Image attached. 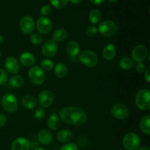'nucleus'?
Returning a JSON list of instances; mask_svg holds the SVG:
<instances>
[{
	"instance_id": "obj_1",
	"label": "nucleus",
	"mask_w": 150,
	"mask_h": 150,
	"mask_svg": "<svg viewBox=\"0 0 150 150\" xmlns=\"http://www.w3.org/2000/svg\"><path fill=\"white\" fill-rule=\"evenodd\" d=\"M60 120L65 124L70 125L81 126L84 125L87 121V114L79 107H64L59 111Z\"/></svg>"
},
{
	"instance_id": "obj_2",
	"label": "nucleus",
	"mask_w": 150,
	"mask_h": 150,
	"mask_svg": "<svg viewBox=\"0 0 150 150\" xmlns=\"http://www.w3.org/2000/svg\"><path fill=\"white\" fill-rule=\"evenodd\" d=\"M79 59L83 66L86 67H94L98 64V55L90 50H84L79 55Z\"/></svg>"
},
{
	"instance_id": "obj_3",
	"label": "nucleus",
	"mask_w": 150,
	"mask_h": 150,
	"mask_svg": "<svg viewBox=\"0 0 150 150\" xmlns=\"http://www.w3.org/2000/svg\"><path fill=\"white\" fill-rule=\"evenodd\" d=\"M136 105L142 111H148L150 108V92L146 89L139 90L136 95Z\"/></svg>"
},
{
	"instance_id": "obj_4",
	"label": "nucleus",
	"mask_w": 150,
	"mask_h": 150,
	"mask_svg": "<svg viewBox=\"0 0 150 150\" xmlns=\"http://www.w3.org/2000/svg\"><path fill=\"white\" fill-rule=\"evenodd\" d=\"M98 30L102 36L105 37V38H111L116 35L118 30V26L117 23L113 21H104L100 23Z\"/></svg>"
},
{
	"instance_id": "obj_5",
	"label": "nucleus",
	"mask_w": 150,
	"mask_h": 150,
	"mask_svg": "<svg viewBox=\"0 0 150 150\" xmlns=\"http://www.w3.org/2000/svg\"><path fill=\"white\" fill-rule=\"evenodd\" d=\"M28 78L33 84L41 85L45 80V72L39 66H32L28 72Z\"/></svg>"
},
{
	"instance_id": "obj_6",
	"label": "nucleus",
	"mask_w": 150,
	"mask_h": 150,
	"mask_svg": "<svg viewBox=\"0 0 150 150\" xmlns=\"http://www.w3.org/2000/svg\"><path fill=\"white\" fill-rule=\"evenodd\" d=\"M1 104L2 108L9 113L16 112L18 105L16 97L10 93H7L3 95L1 100Z\"/></svg>"
},
{
	"instance_id": "obj_7",
	"label": "nucleus",
	"mask_w": 150,
	"mask_h": 150,
	"mask_svg": "<svg viewBox=\"0 0 150 150\" xmlns=\"http://www.w3.org/2000/svg\"><path fill=\"white\" fill-rule=\"evenodd\" d=\"M122 144L127 150H137L141 144L140 137L136 133L130 132L124 136Z\"/></svg>"
},
{
	"instance_id": "obj_8",
	"label": "nucleus",
	"mask_w": 150,
	"mask_h": 150,
	"mask_svg": "<svg viewBox=\"0 0 150 150\" xmlns=\"http://www.w3.org/2000/svg\"><path fill=\"white\" fill-rule=\"evenodd\" d=\"M19 28L25 35L32 34L35 28V22L33 18L29 16H26L22 18L19 23Z\"/></svg>"
},
{
	"instance_id": "obj_9",
	"label": "nucleus",
	"mask_w": 150,
	"mask_h": 150,
	"mask_svg": "<svg viewBox=\"0 0 150 150\" xmlns=\"http://www.w3.org/2000/svg\"><path fill=\"white\" fill-rule=\"evenodd\" d=\"M111 114L117 120H126L129 117L128 108L122 103H116L111 108Z\"/></svg>"
},
{
	"instance_id": "obj_10",
	"label": "nucleus",
	"mask_w": 150,
	"mask_h": 150,
	"mask_svg": "<svg viewBox=\"0 0 150 150\" xmlns=\"http://www.w3.org/2000/svg\"><path fill=\"white\" fill-rule=\"evenodd\" d=\"M35 26L39 34L47 35L52 29V22L48 18L42 16L38 19Z\"/></svg>"
},
{
	"instance_id": "obj_11",
	"label": "nucleus",
	"mask_w": 150,
	"mask_h": 150,
	"mask_svg": "<svg viewBox=\"0 0 150 150\" xmlns=\"http://www.w3.org/2000/svg\"><path fill=\"white\" fill-rule=\"evenodd\" d=\"M148 49L144 45H138L133 48L131 51L132 59L136 62H142L146 59L148 55Z\"/></svg>"
},
{
	"instance_id": "obj_12",
	"label": "nucleus",
	"mask_w": 150,
	"mask_h": 150,
	"mask_svg": "<svg viewBox=\"0 0 150 150\" xmlns=\"http://www.w3.org/2000/svg\"><path fill=\"white\" fill-rule=\"evenodd\" d=\"M54 96L50 90H43L38 97V103L41 108H48L54 102Z\"/></svg>"
},
{
	"instance_id": "obj_13",
	"label": "nucleus",
	"mask_w": 150,
	"mask_h": 150,
	"mask_svg": "<svg viewBox=\"0 0 150 150\" xmlns=\"http://www.w3.org/2000/svg\"><path fill=\"white\" fill-rule=\"evenodd\" d=\"M57 51H58V45L53 40H47L43 44L42 49H41L42 55L45 56V57H48V58L55 56L57 53Z\"/></svg>"
},
{
	"instance_id": "obj_14",
	"label": "nucleus",
	"mask_w": 150,
	"mask_h": 150,
	"mask_svg": "<svg viewBox=\"0 0 150 150\" xmlns=\"http://www.w3.org/2000/svg\"><path fill=\"white\" fill-rule=\"evenodd\" d=\"M4 68L7 73L16 75L20 70V64L14 57H8L4 60Z\"/></svg>"
},
{
	"instance_id": "obj_15",
	"label": "nucleus",
	"mask_w": 150,
	"mask_h": 150,
	"mask_svg": "<svg viewBox=\"0 0 150 150\" xmlns=\"http://www.w3.org/2000/svg\"><path fill=\"white\" fill-rule=\"evenodd\" d=\"M30 142L26 138L20 137L15 139L11 145L12 150H29Z\"/></svg>"
},
{
	"instance_id": "obj_16",
	"label": "nucleus",
	"mask_w": 150,
	"mask_h": 150,
	"mask_svg": "<svg viewBox=\"0 0 150 150\" xmlns=\"http://www.w3.org/2000/svg\"><path fill=\"white\" fill-rule=\"evenodd\" d=\"M19 62L24 67H32L35 63V56L31 54L30 52L25 51L19 56Z\"/></svg>"
},
{
	"instance_id": "obj_17",
	"label": "nucleus",
	"mask_w": 150,
	"mask_h": 150,
	"mask_svg": "<svg viewBox=\"0 0 150 150\" xmlns=\"http://www.w3.org/2000/svg\"><path fill=\"white\" fill-rule=\"evenodd\" d=\"M38 139L42 145H49L53 141L52 133L46 129H42L38 132Z\"/></svg>"
},
{
	"instance_id": "obj_18",
	"label": "nucleus",
	"mask_w": 150,
	"mask_h": 150,
	"mask_svg": "<svg viewBox=\"0 0 150 150\" xmlns=\"http://www.w3.org/2000/svg\"><path fill=\"white\" fill-rule=\"evenodd\" d=\"M103 58L107 61H111L115 58L117 55V48L112 43H108L103 48L102 51Z\"/></svg>"
},
{
	"instance_id": "obj_19",
	"label": "nucleus",
	"mask_w": 150,
	"mask_h": 150,
	"mask_svg": "<svg viewBox=\"0 0 150 150\" xmlns=\"http://www.w3.org/2000/svg\"><path fill=\"white\" fill-rule=\"evenodd\" d=\"M80 45L76 41L71 40L66 45V51L71 58L75 59L80 54Z\"/></svg>"
},
{
	"instance_id": "obj_20",
	"label": "nucleus",
	"mask_w": 150,
	"mask_h": 150,
	"mask_svg": "<svg viewBox=\"0 0 150 150\" xmlns=\"http://www.w3.org/2000/svg\"><path fill=\"white\" fill-rule=\"evenodd\" d=\"M73 136L71 131L66 129H62L60 130L57 134V139L60 143L67 144L73 139Z\"/></svg>"
},
{
	"instance_id": "obj_21",
	"label": "nucleus",
	"mask_w": 150,
	"mask_h": 150,
	"mask_svg": "<svg viewBox=\"0 0 150 150\" xmlns=\"http://www.w3.org/2000/svg\"><path fill=\"white\" fill-rule=\"evenodd\" d=\"M54 74L57 78L63 79L68 73V68L67 65L63 62H58L54 67Z\"/></svg>"
},
{
	"instance_id": "obj_22",
	"label": "nucleus",
	"mask_w": 150,
	"mask_h": 150,
	"mask_svg": "<svg viewBox=\"0 0 150 150\" xmlns=\"http://www.w3.org/2000/svg\"><path fill=\"white\" fill-rule=\"evenodd\" d=\"M61 125V120L57 114H52L47 120V126L51 130H57Z\"/></svg>"
},
{
	"instance_id": "obj_23",
	"label": "nucleus",
	"mask_w": 150,
	"mask_h": 150,
	"mask_svg": "<svg viewBox=\"0 0 150 150\" xmlns=\"http://www.w3.org/2000/svg\"><path fill=\"white\" fill-rule=\"evenodd\" d=\"M68 34L67 32L63 28H59L56 29L52 35V40L57 42H62L67 38Z\"/></svg>"
},
{
	"instance_id": "obj_24",
	"label": "nucleus",
	"mask_w": 150,
	"mask_h": 150,
	"mask_svg": "<svg viewBox=\"0 0 150 150\" xmlns=\"http://www.w3.org/2000/svg\"><path fill=\"white\" fill-rule=\"evenodd\" d=\"M22 105L25 108L29 110H32L36 107L38 102L37 100L35 99V97L31 96V95H26L22 99Z\"/></svg>"
},
{
	"instance_id": "obj_25",
	"label": "nucleus",
	"mask_w": 150,
	"mask_h": 150,
	"mask_svg": "<svg viewBox=\"0 0 150 150\" xmlns=\"http://www.w3.org/2000/svg\"><path fill=\"white\" fill-rule=\"evenodd\" d=\"M139 126L142 133L147 136L150 135V115H146L142 117L140 120Z\"/></svg>"
},
{
	"instance_id": "obj_26",
	"label": "nucleus",
	"mask_w": 150,
	"mask_h": 150,
	"mask_svg": "<svg viewBox=\"0 0 150 150\" xmlns=\"http://www.w3.org/2000/svg\"><path fill=\"white\" fill-rule=\"evenodd\" d=\"M134 65V62L131 58L127 57H124L121 58L119 61V66L124 70H129Z\"/></svg>"
},
{
	"instance_id": "obj_27",
	"label": "nucleus",
	"mask_w": 150,
	"mask_h": 150,
	"mask_svg": "<svg viewBox=\"0 0 150 150\" xmlns=\"http://www.w3.org/2000/svg\"><path fill=\"white\" fill-rule=\"evenodd\" d=\"M102 18L101 12L98 9H92L89 13V20L92 24H98L100 23Z\"/></svg>"
},
{
	"instance_id": "obj_28",
	"label": "nucleus",
	"mask_w": 150,
	"mask_h": 150,
	"mask_svg": "<svg viewBox=\"0 0 150 150\" xmlns=\"http://www.w3.org/2000/svg\"><path fill=\"white\" fill-rule=\"evenodd\" d=\"M9 83L13 87L18 89V88H21L24 85V79L21 76L15 75L10 78Z\"/></svg>"
},
{
	"instance_id": "obj_29",
	"label": "nucleus",
	"mask_w": 150,
	"mask_h": 150,
	"mask_svg": "<svg viewBox=\"0 0 150 150\" xmlns=\"http://www.w3.org/2000/svg\"><path fill=\"white\" fill-rule=\"evenodd\" d=\"M40 65L41 69H42L43 71H51V70L54 69V63L50 59H44L40 63Z\"/></svg>"
},
{
	"instance_id": "obj_30",
	"label": "nucleus",
	"mask_w": 150,
	"mask_h": 150,
	"mask_svg": "<svg viewBox=\"0 0 150 150\" xmlns=\"http://www.w3.org/2000/svg\"><path fill=\"white\" fill-rule=\"evenodd\" d=\"M51 5L56 9L62 10L67 6L69 0H49Z\"/></svg>"
},
{
	"instance_id": "obj_31",
	"label": "nucleus",
	"mask_w": 150,
	"mask_h": 150,
	"mask_svg": "<svg viewBox=\"0 0 150 150\" xmlns=\"http://www.w3.org/2000/svg\"><path fill=\"white\" fill-rule=\"evenodd\" d=\"M42 37L40 34L38 33H34L31 34L30 35V41L33 45H39L42 42Z\"/></svg>"
},
{
	"instance_id": "obj_32",
	"label": "nucleus",
	"mask_w": 150,
	"mask_h": 150,
	"mask_svg": "<svg viewBox=\"0 0 150 150\" xmlns=\"http://www.w3.org/2000/svg\"><path fill=\"white\" fill-rule=\"evenodd\" d=\"M98 28L95 26H89L85 30V33H86V36L89 37V38H94L98 34Z\"/></svg>"
},
{
	"instance_id": "obj_33",
	"label": "nucleus",
	"mask_w": 150,
	"mask_h": 150,
	"mask_svg": "<svg viewBox=\"0 0 150 150\" xmlns=\"http://www.w3.org/2000/svg\"><path fill=\"white\" fill-rule=\"evenodd\" d=\"M8 81V75L2 68H0V86L5 84Z\"/></svg>"
},
{
	"instance_id": "obj_34",
	"label": "nucleus",
	"mask_w": 150,
	"mask_h": 150,
	"mask_svg": "<svg viewBox=\"0 0 150 150\" xmlns=\"http://www.w3.org/2000/svg\"><path fill=\"white\" fill-rule=\"evenodd\" d=\"M45 117V111L42 108H37L35 111V117L38 120H42Z\"/></svg>"
},
{
	"instance_id": "obj_35",
	"label": "nucleus",
	"mask_w": 150,
	"mask_h": 150,
	"mask_svg": "<svg viewBox=\"0 0 150 150\" xmlns=\"http://www.w3.org/2000/svg\"><path fill=\"white\" fill-rule=\"evenodd\" d=\"M59 150H79V148L76 144L67 143L63 145Z\"/></svg>"
},
{
	"instance_id": "obj_36",
	"label": "nucleus",
	"mask_w": 150,
	"mask_h": 150,
	"mask_svg": "<svg viewBox=\"0 0 150 150\" xmlns=\"http://www.w3.org/2000/svg\"><path fill=\"white\" fill-rule=\"evenodd\" d=\"M51 13V7L49 5H44L42 6V8L40 10V14L41 16L46 17L48 16L50 13Z\"/></svg>"
},
{
	"instance_id": "obj_37",
	"label": "nucleus",
	"mask_w": 150,
	"mask_h": 150,
	"mask_svg": "<svg viewBox=\"0 0 150 150\" xmlns=\"http://www.w3.org/2000/svg\"><path fill=\"white\" fill-rule=\"evenodd\" d=\"M136 70L139 73H144L145 71V70H146L145 64L142 62H138L136 66Z\"/></svg>"
},
{
	"instance_id": "obj_38",
	"label": "nucleus",
	"mask_w": 150,
	"mask_h": 150,
	"mask_svg": "<svg viewBox=\"0 0 150 150\" xmlns=\"http://www.w3.org/2000/svg\"><path fill=\"white\" fill-rule=\"evenodd\" d=\"M7 122V118L6 116L3 114H0V128L4 127Z\"/></svg>"
},
{
	"instance_id": "obj_39",
	"label": "nucleus",
	"mask_w": 150,
	"mask_h": 150,
	"mask_svg": "<svg viewBox=\"0 0 150 150\" xmlns=\"http://www.w3.org/2000/svg\"><path fill=\"white\" fill-rule=\"evenodd\" d=\"M149 70H150V67H148L144 71V79H145V80H146V81L147 82V83H149V82H150Z\"/></svg>"
},
{
	"instance_id": "obj_40",
	"label": "nucleus",
	"mask_w": 150,
	"mask_h": 150,
	"mask_svg": "<svg viewBox=\"0 0 150 150\" xmlns=\"http://www.w3.org/2000/svg\"><path fill=\"white\" fill-rule=\"evenodd\" d=\"M105 0H90L91 2L95 5H100V4H103Z\"/></svg>"
},
{
	"instance_id": "obj_41",
	"label": "nucleus",
	"mask_w": 150,
	"mask_h": 150,
	"mask_svg": "<svg viewBox=\"0 0 150 150\" xmlns=\"http://www.w3.org/2000/svg\"><path fill=\"white\" fill-rule=\"evenodd\" d=\"M69 1H70V2L73 4H79L81 2L82 0H69Z\"/></svg>"
},
{
	"instance_id": "obj_42",
	"label": "nucleus",
	"mask_w": 150,
	"mask_h": 150,
	"mask_svg": "<svg viewBox=\"0 0 150 150\" xmlns=\"http://www.w3.org/2000/svg\"><path fill=\"white\" fill-rule=\"evenodd\" d=\"M137 150H150L148 146H142V147H139Z\"/></svg>"
},
{
	"instance_id": "obj_43",
	"label": "nucleus",
	"mask_w": 150,
	"mask_h": 150,
	"mask_svg": "<svg viewBox=\"0 0 150 150\" xmlns=\"http://www.w3.org/2000/svg\"><path fill=\"white\" fill-rule=\"evenodd\" d=\"M3 42H4V38L1 35H0V45H2Z\"/></svg>"
},
{
	"instance_id": "obj_44",
	"label": "nucleus",
	"mask_w": 150,
	"mask_h": 150,
	"mask_svg": "<svg viewBox=\"0 0 150 150\" xmlns=\"http://www.w3.org/2000/svg\"><path fill=\"white\" fill-rule=\"evenodd\" d=\"M108 1H109V2L113 3V4H114V3H116V2H117V1H118V0H108Z\"/></svg>"
},
{
	"instance_id": "obj_45",
	"label": "nucleus",
	"mask_w": 150,
	"mask_h": 150,
	"mask_svg": "<svg viewBox=\"0 0 150 150\" xmlns=\"http://www.w3.org/2000/svg\"><path fill=\"white\" fill-rule=\"evenodd\" d=\"M34 150H45V149H44L43 148H42V147H37V148H35V149Z\"/></svg>"
},
{
	"instance_id": "obj_46",
	"label": "nucleus",
	"mask_w": 150,
	"mask_h": 150,
	"mask_svg": "<svg viewBox=\"0 0 150 150\" xmlns=\"http://www.w3.org/2000/svg\"><path fill=\"white\" fill-rule=\"evenodd\" d=\"M1 50H0V58H1Z\"/></svg>"
}]
</instances>
